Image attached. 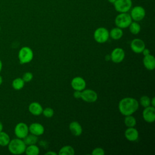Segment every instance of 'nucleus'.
I'll list each match as a JSON object with an SVG mask.
<instances>
[{"instance_id": "f257e3e1", "label": "nucleus", "mask_w": 155, "mask_h": 155, "mask_svg": "<svg viewBox=\"0 0 155 155\" xmlns=\"http://www.w3.org/2000/svg\"><path fill=\"white\" fill-rule=\"evenodd\" d=\"M139 102L134 98L127 97L122 99L118 105L120 113L124 116L132 115L139 108Z\"/></svg>"}, {"instance_id": "f03ea898", "label": "nucleus", "mask_w": 155, "mask_h": 155, "mask_svg": "<svg viewBox=\"0 0 155 155\" xmlns=\"http://www.w3.org/2000/svg\"><path fill=\"white\" fill-rule=\"evenodd\" d=\"M7 147L10 153L13 154L19 155L25 153L27 145L23 139L16 137L10 140Z\"/></svg>"}, {"instance_id": "7ed1b4c3", "label": "nucleus", "mask_w": 155, "mask_h": 155, "mask_svg": "<svg viewBox=\"0 0 155 155\" xmlns=\"http://www.w3.org/2000/svg\"><path fill=\"white\" fill-rule=\"evenodd\" d=\"M133 21L130 13H119L114 19V24L116 27L120 28H125L128 27L131 22Z\"/></svg>"}, {"instance_id": "20e7f679", "label": "nucleus", "mask_w": 155, "mask_h": 155, "mask_svg": "<svg viewBox=\"0 0 155 155\" xmlns=\"http://www.w3.org/2000/svg\"><path fill=\"white\" fill-rule=\"evenodd\" d=\"M33 58V52L31 48L27 46L22 47L18 52V59L21 64L29 63Z\"/></svg>"}, {"instance_id": "39448f33", "label": "nucleus", "mask_w": 155, "mask_h": 155, "mask_svg": "<svg viewBox=\"0 0 155 155\" xmlns=\"http://www.w3.org/2000/svg\"><path fill=\"white\" fill-rule=\"evenodd\" d=\"M116 11L119 13L128 12L133 5L132 0H116L113 4Z\"/></svg>"}, {"instance_id": "423d86ee", "label": "nucleus", "mask_w": 155, "mask_h": 155, "mask_svg": "<svg viewBox=\"0 0 155 155\" xmlns=\"http://www.w3.org/2000/svg\"><path fill=\"white\" fill-rule=\"evenodd\" d=\"M94 40L100 44L107 42L110 37L109 31L105 27H101L95 30L93 34Z\"/></svg>"}, {"instance_id": "0eeeda50", "label": "nucleus", "mask_w": 155, "mask_h": 155, "mask_svg": "<svg viewBox=\"0 0 155 155\" xmlns=\"http://www.w3.org/2000/svg\"><path fill=\"white\" fill-rule=\"evenodd\" d=\"M130 11V16L134 21L139 22L142 21L145 16L146 12L145 8L140 5H136L131 7Z\"/></svg>"}, {"instance_id": "6e6552de", "label": "nucleus", "mask_w": 155, "mask_h": 155, "mask_svg": "<svg viewBox=\"0 0 155 155\" xmlns=\"http://www.w3.org/2000/svg\"><path fill=\"white\" fill-rule=\"evenodd\" d=\"M14 133L16 137L23 139L29 133L28 126L24 122H19L15 127Z\"/></svg>"}, {"instance_id": "1a4fd4ad", "label": "nucleus", "mask_w": 155, "mask_h": 155, "mask_svg": "<svg viewBox=\"0 0 155 155\" xmlns=\"http://www.w3.org/2000/svg\"><path fill=\"white\" fill-rule=\"evenodd\" d=\"M81 99L86 102L93 103L97 101V94L95 91L91 89L84 90L82 91Z\"/></svg>"}, {"instance_id": "9d476101", "label": "nucleus", "mask_w": 155, "mask_h": 155, "mask_svg": "<svg viewBox=\"0 0 155 155\" xmlns=\"http://www.w3.org/2000/svg\"><path fill=\"white\" fill-rule=\"evenodd\" d=\"M125 51L120 47H117L114 48L110 54L111 60L116 64L120 63L125 58Z\"/></svg>"}, {"instance_id": "9b49d317", "label": "nucleus", "mask_w": 155, "mask_h": 155, "mask_svg": "<svg viewBox=\"0 0 155 155\" xmlns=\"http://www.w3.org/2000/svg\"><path fill=\"white\" fill-rule=\"evenodd\" d=\"M142 117L144 120L148 123H153L155 120V108L151 105L144 108L142 112Z\"/></svg>"}, {"instance_id": "f8f14e48", "label": "nucleus", "mask_w": 155, "mask_h": 155, "mask_svg": "<svg viewBox=\"0 0 155 155\" xmlns=\"http://www.w3.org/2000/svg\"><path fill=\"white\" fill-rule=\"evenodd\" d=\"M130 47L132 51L135 53H140L145 48V44L143 40L136 38L131 41Z\"/></svg>"}, {"instance_id": "ddd939ff", "label": "nucleus", "mask_w": 155, "mask_h": 155, "mask_svg": "<svg viewBox=\"0 0 155 155\" xmlns=\"http://www.w3.org/2000/svg\"><path fill=\"white\" fill-rule=\"evenodd\" d=\"M71 86L74 90L82 91L85 88L86 82L82 77L76 76L71 80Z\"/></svg>"}, {"instance_id": "4468645a", "label": "nucleus", "mask_w": 155, "mask_h": 155, "mask_svg": "<svg viewBox=\"0 0 155 155\" xmlns=\"http://www.w3.org/2000/svg\"><path fill=\"white\" fill-rule=\"evenodd\" d=\"M28 130L31 134L38 136L42 135L44 133L45 129L41 124L34 122L30 125L28 127Z\"/></svg>"}, {"instance_id": "2eb2a0df", "label": "nucleus", "mask_w": 155, "mask_h": 155, "mask_svg": "<svg viewBox=\"0 0 155 155\" xmlns=\"http://www.w3.org/2000/svg\"><path fill=\"white\" fill-rule=\"evenodd\" d=\"M125 138L131 142L136 141L139 138V132L134 127H128L124 133Z\"/></svg>"}, {"instance_id": "dca6fc26", "label": "nucleus", "mask_w": 155, "mask_h": 155, "mask_svg": "<svg viewBox=\"0 0 155 155\" xmlns=\"http://www.w3.org/2000/svg\"><path fill=\"white\" fill-rule=\"evenodd\" d=\"M143 64L148 70H153L155 68V58L151 54L144 56L143 59Z\"/></svg>"}, {"instance_id": "f3484780", "label": "nucleus", "mask_w": 155, "mask_h": 155, "mask_svg": "<svg viewBox=\"0 0 155 155\" xmlns=\"http://www.w3.org/2000/svg\"><path fill=\"white\" fill-rule=\"evenodd\" d=\"M28 111L33 115L39 116L42 114L43 108L39 103L37 102H33L28 106Z\"/></svg>"}, {"instance_id": "a211bd4d", "label": "nucleus", "mask_w": 155, "mask_h": 155, "mask_svg": "<svg viewBox=\"0 0 155 155\" xmlns=\"http://www.w3.org/2000/svg\"><path fill=\"white\" fill-rule=\"evenodd\" d=\"M70 132L74 136H79L82 133V128L81 124L77 121H73L69 125Z\"/></svg>"}, {"instance_id": "6ab92c4d", "label": "nucleus", "mask_w": 155, "mask_h": 155, "mask_svg": "<svg viewBox=\"0 0 155 155\" xmlns=\"http://www.w3.org/2000/svg\"><path fill=\"white\" fill-rule=\"evenodd\" d=\"M110 37H111L114 40H119L123 36L122 29L117 27L112 28L110 31H109Z\"/></svg>"}, {"instance_id": "aec40b11", "label": "nucleus", "mask_w": 155, "mask_h": 155, "mask_svg": "<svg viewBox=\"0 0 155 155\" xmlns=\"http://www.w3.org/2000/svg\"><path fill=\"white\" fill-rule=\"evenodd\" d=\"M25 153L27 155H38L39 154V148L36 144L27 145Z\"/></svg>"}, {"instance_id": "412c9836", "label": "nucleus", "mask_w": 155, "mask_h": 155, "mask_svg": "<svg viewBox=\"0 0 155 155\" xmlns=\"http://www.w3.org/2000/svg\"><path fill=\"white\" fill-rule=\"evenodd\" d=\"M10 140L9 135L6 132L3 131L0 132V146L7 147Z\"/></svg>"}, {"instance_id": "4be33fe9", "label": "nucleus", "mask_w": 155, "mask_h": 155, "mask_svg": "<svg viewBox=\"0 0 155 155\" xmlns=\"http://www.w3.org/2000/svg\"><path fill=\"white\" fill-rule=\"evenodd\" d=\"M38 136H35L33 134H27L24 139L23 140L26 145H33L36 144L38 142Z\"/></svg>"}, {"instance_id": "5701e85b", "label": "nucleus", "mask_w": 155, "mask_h": 155, "mask_svg": "<svg viewBox=\"0 0 155 155\" xmlns=\"http://www.w3.org/2000/svg\"><path fill=\"white\" fill-rule=\"evenodd\" d=\"M75 153L74 148L70 145L62 147L58 153L59 155H74Z\"/></svg>"}, {"instance_id": "b1692460", "label": "nucleus", "mask_w": 155, "mask_h": 155, "mask_svg": "<svg viewBox=\"0 0 155 155\" xmlns=\"http://www.w3.org/2000/svg\"><path fill=\"white\" fill-rule=\"evenodd\" d=\"M129 30L133 35H137L140 31V25L138 23V22L136 21H132L130 25L128 26Z\"/></svg>"}, {"instance_id": "393cba45", "label": "nucleus", "mask_w": 155, "mask_h": 155, "mask_svg": "<svg viewBox=\"0 0 155 155\" xmlns=\"http://www.w3.org/2000/svg\"><path fill=\"white\" fill-rule=\"evenodd\" d=\"M25 84V82L21 78H16L12 81V87L16 90H21Z\"/></svg>"}, {"instance_id": "a878e982", "label": "nucleus", "mask_w": 155, "mask_h": 155, "mask_svg": "<svg viewBox=\"0 0 155 155\" xmlns=\"http://www.w3.org/2000/svg\"><path fill=\"white\" fill-rule=\"evenodd\" d=\"M124 124L127 127H134L136 125V119L132 115L125 116Z\"/></svg>"}, {"instance_id": "bb28decb", "label": "nucleus", "mask_w": 155, "mask_h": 155, "mask_svg": "<svg viewBox=\"0 0 155 155\" xmlns=\"http://www.w3.org/2000/svg\"><path fill=\"white\" fill-rule=\"evenodd\" d=\"M140 104V105L143 107H147L148 106L150 105V102H151V99L150 98L146 95H143L142 96L140 97V100H139Z\"/></svg>"}, {"instance_id": "cd10ccee", "label": "nucleus", "mask_w": 155, "mask_h": 155, "mask_svg": "<svg viewBox=\"0 0 155 155\" xmlns=\"http://www.w3.org/2000/svg\"><path fill=\"white\" fill-rule=\"evenodd\" d=\"M43 115L47 118H50L51 117L53 114H54V110L53 108H50V107H47L45 109L43 110L42 113Z\"/></svg>"}, {"instance_id": "c85d7f7f", "label": "nucleus", "mask_w": 155, "mask_h": 155, "mask_svg": "<svg viewBox=\"0 0 155 155\" xmlns=\"http://www.w3.org/2000/svg\"><path fill=\"white\" fill-rule=\"evenodd\" d=\"M33 78V75L31 72H25L22 77V79L24 80L25 82H30Z\"/></svg>"}, {"instance_id": "c756f323", "label": "nucleus", "mask_w": 155, "mask_h": 155, "mask_svg": "<svg viewBox=\"0 0 155 155\" xmlns=\"http://www.w3.org/2000/svg\"><path fill=\"white\" fill-rule=\"evenodd\" d=\"M91 154L93 155H104L105 151L103 148L100 147L95 148L91 152Z\"/></svg>"}, {"instance_id": "7c9ffc66", "label": "nucleus", "mask_w": 155, "mask_h": 155, "mask_svg": "<svg viewBox=\"0 0 155 155\" xmlns=\"http://www.w3.org/2000/svg\"><path fill=\"white\" fill-rule=\"evenodd\" d=\"M81 93L82 91H78V90H75L74 93H73V96L76 99H80L81 97Z\"/></svg>"}, {"instance_id": "2f4dec72", "label": "nucleus", "mask_w": 155, "mask_h": 155, "mask_svg": "<svg viewBox=\"0 0 155 155\" xmlns=\"http://www.w3.org/2000/svg\"><path fill=\"white\" fill-rule=\"evenodd\" d=\"M142 53H143V56H147V55H148V54H150V50H149V49L145 48L143 50V51H142Z\"/></svg>"}, {"instance_id": "473e14b6", "label": "nucleus", "mask_w": 155, "mask_h": 155, "mask_svg": "<svg viewBox=\"0 0 155 155\" xmlns=\"http://www.w3.org/2000/svg\"><path fill=\"white\" fill-rule=\"evenodd\" d=\"M45 155H57V153L52 151H49L45 153Z\"/></svg>"}, {"instance_id": "72a5a7b5", "label": "nucleus", "mask_w": 155, "mask_h": 155, "mask_svg": "<svg viewBox=\"0 0 155 155\" xmlns=\"http://www.w3.org/2000/svg\"><path fill=\"white\" fill-rule=\"evenodd\" d=\"M150 105L152 106V107H154V106H155V99H154V97L151 99Z\"/></svg>"}, {"instance_id": "f704fd0d", "label": "nucleus", "mask_w": 155, "mask_h": 155, "mask_svg": "<svg viewBox=\"0 0 155 155\" xmlns=\"http://www.w3.org/2000/svg\"><path fill=\"white\" fill-rule=\"evenodd\" d=\"M3 131V125L2 123L0 121V132Z\"/></svg>"}, {"instance_id": "c9c22d12", "label": "nucleus", "mask_w": 155, "mask_h": 155, "mask_svg": "<svg viewBox=\"0 0 155 155\" xmlns=\"http://www.w3.org/2000/svg\"><path fill=\"white\" fill-rule=\"evenodd\" d=\"M105 60L107 61H109L111 60V58H110V55H107L105 56Z\"/></svg>"}, {"instance_id": "e433bc0d", "label": "nucleus", "mask_w": 155, "mask_h": 155, "mask_svg": "<svg viewBox=\"0 0 155 155\" xmlns=\"http://www.w3.org/2000/svg\"><path fill=\"white\" fill-rule=\"evenodd\" d=\"M2 62L1 60L0 59V73H1V71L2 70Z\"/></svg>"}, {"instance_id": "4c0bfd02", "label": "nucleus", "mask_w": 155, "mask_h": 155, "mask_svg": "<svg viewBox=\"0 0 155 155\" xmlns=\"http://www.w3.org/2000/svg\"><path fill=\"white\" fill-rule=\"evenodd\" d=\"M2 82H3V79H2V77L1 75H0V85L2 84Z\"/></svg>"}, {"instance_id": "58836bf2", "label": "nucleus", "mask_w": 155, "mask_h": 155, "mask_svg": "<svg viewBox=\"0 0 155 155\" xmlns=\"http://www.w3.org/2000/svg\"><path fill=\"white\" fill-rule=\"evenodd\" d=\"M110 3H111V4H113L115 1H116V0H107Z\"/></svg>"}, {"instance_id": "ea45409f", "label": "nucleus", "mask_w": 155, "mask_h": 155, "mask_svg": "<svg viewBox=\"0 0 155 155\" xmlns=\"http://www.w3.org/2000/svg\"><path fill=\"white\" fill-rule=\"evenodd\" d=\"M0 31H1V26H0Z\"/></svg>"}]
</instances>
